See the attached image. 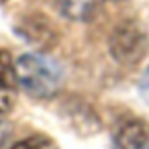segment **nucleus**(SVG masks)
I'll return each instance as SVG.
<instances>
[{
  "label": "nucleus",
  "instance_id": "1",
  "mask_svg": "<svg viewBox=\"0 0 149 149\" xmlns=\"http://www.w3.org/2000/svg\"><path fill=\"white\" fill-rule=\"evenodd\" d=\"M15 68H17L19 84L31 96H37V98L53 96L63 82L61 68L53 59H49L47 55H41V53L21 55L17 59Z\"/></svg>",
  "mask_w": 149,
  "mask_h": 149
},
{
  "label": "nucleus",
  "instance_id": "2",
  "mask_svg": "<svg viewBox=\"0 0 149 149\" xmlns=\"http://www.w3.org/2000/svg\"><path fill=\"white\" fill-rule=\"evenodd\" d=\"M112 51L120 61H137L147 49L145 37L135 27H123L112 39Z\"/></svg>",
  "mask_w": 149,
  "mask_h": 149
},
{
  "label": "nucleus",
  "instance_id": "3",
  "mask_svg": "<svg viewBox=\"0 0 149 149\" xmlns=\"http://www.w3.org/2000/svg\"><path fill=\"white\" fill-rule=\"evenodd\" d=\"M17 68L8 51H0V114L8 112L17 100Z\"/></svg>",
  "mask_w": 149,
  "mask_h": 149
},
{
  "label": "nucleus",
  "instance_id": "4",
  "mask_svg": "<svg viewBox=\"0 0 149 149\" xmlns=\"http://www.w3.org/2000/svg\"><path fill=\"white\" fill-rule=\"evenodd\" d=\"M118 149H149V125L143 120H129L116 131Z\"/></svg>",
  "mask_w": 149,
  "mask_h": 149
},
{
  "label": "nucleus",
  "instance_id": "5",
  "mask_svg": "<svg viewBox=\"0 0 149 149\" xmlns=\"http://www.w3.org/2000/svg\"><path fill=\"white\" fill-rule=\"evenodd\" d=\"M100 2L102 0H57V8L72 21H88L98 13Z\"/></svg>",
  "mask_w": 149,
  "mask_h": 149
},
{
  "label": "nucleus",
  "instance_id": "6",
  "mask_svg": "<svg viewBox=\"0 0 149 149\" xmlns=\"http://www.w3.org/2000/svg\"><path fill=\"white\" fill-rule=\"evenodd\" d=\"M13 149H57V145L51 139H47V137L35 135V137H29V139L19 141Z\"/></svg>",
  "mask_w": 149,
  "mask_h": 149
},
{
  "label": "nucleus",
  "instance_id": "7",
  "mask_svg": "<svg viewBox=\"0 0 149 149\" xmlns=\"http://www.w3.org/2000/svg\"><path fill=\"white\" fill-rule=\"evenodd\" d=\"M139 92H141V98L145 102H149V68L145 70V74L139 80Z\"/></svg>",
  "mask_w": 149,
  "mask_h": 149
},
{
  "label": "nucleus",
  "instance_id": "8",
  "mask_svg": "<svg viewBox=\"0 0 149 149\" xmlns=\"http://www.w3.org/2000/svg\"><path fill=\"white\" fill-rule=\"evenodd\" d=\"M6 137H8V127H6L4 120H0V145L6 141Z\"/></svg>",
  "mask_w": 149,
  "mask_h": 149
},
{
  "label": "nucleus",
  "instance_id": "9",
  "mask_svg": "<svg viewBox=\"0 0 149 149\" xmlns=\"http://www.w3.org/2000/svg\"><path fill=\"white\" fill-rule=\"evenodd\" d=\"M0 2H4V0H0Z\"/></svg>",
  "mask_w": 149,
  "mask_h": 149
}]
</instances>
